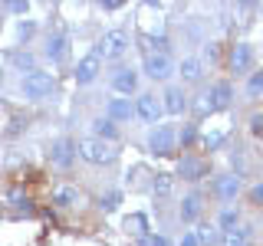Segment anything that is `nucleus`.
<instances>
[{"label":"nucleus","mask_w":263,"mask_h":246,"mask_svg":"<svg viewBox=\"0 0 263 246\" xmlns=\"http://www.w3.org/2000/svg\"><path fill=\"white\" fill-rule=\"evenodd\" d=\"M214 194H217L220 200H234V197L240 194V177H237V174L217 177V184H214Z\"/></svg>","instance_id":"nucleus-12"},{"label":"nucleus","mask_w":263,"mask_h":246,"mask_svg":"<svg viewBox=\"0 0 263 246\" xmlns=\"http://www.w3.org/2000/svg\"><path fill=\"white\" fill-rule=\"evenodd\" d=\"M194 236H197V243H204V246H211V243H214V230H211V227H197V233H194Z\"/></svg>","instance_id":"nucleus-28"},{"label":"nucleus","mask_w":263,"mask_h":246,"mask_svg":"<svg viewBox=\"0 0 263 246\" xmlns=\"http://www.w3.org/2000/svg\"><path fill=\"white\" fill-rule=\"evenodd\" d=\"M119 200H122V194L119 191H109V194L102 197V210H115V207H119Z\"/></svg>","instance_id":"nucleus-24"},{"label":"nucleus","mask_w":263,"mask_h":246,"mask_svg":"<svg viewBox=\"0 0 263 246\" xmlns=\"http://www.w3.org/2000/svg\"><path fill=\"white\" fill-rule=\"evenodd\" d=\"M46 56L53 63H63L66 56H69V39L63 36V33H56V36H49L46 39Z\"/></svg>","instance_id":"nucleus-14"},{"label":"nucleus","mask_w":263,"mask_h":246,"mask_svg":"<svg viewBox=\"0 0 263 246\" xmlns=\"http://www.w3.org/2000/svg\"><path fill=\"white\" fill-rule=\"evenodd\" d=\"M125 227H128V230H132V233H135V236H138L142 243L148 240V236H145V217H142V213H135V217H128V220H125Z\"/></svg>","instance_id":"nucleus-22"},{"label":"nucleus","mask_w":263,"mask_h":246,"mask_svg":"<svg viewBox=\"0 0 263 246\" xmlns=\"http://www.w3.org/2000/svg\"><path fill=\"white\" fill-rule=\"evenodd\" d=\"M145 72L152 79H168L171 76V59H168V53H152V56H145Z\"/></svg>","instance_id":"nucleus-7"},{"label":"nucleus","mask_w":263,"mask_h":246,"mask_svg":"<svg viewBox=\"0 0 263 246\" xmlns=\"http://www.w3.org/2000/svg\"><path fill=\"white\" fill-rule=\"evenodd\" d=\"M247 92H250V95H260V92H263V72H253V76H250V86H247Z\"/></svg>","instance_id":"nucleus-26"},{"label":"nucleus","mask_w":263,"mask_h":246,"mask_svg":"<svg viewBox=\"0 0 263 246\" xmlns=\"http://www.w3.org/2000/svg\"><path fill=\"white\" fill-rule=\"evenodd\" d=\"M135 115L142 121H158V115H161V102L155 98L152 92H145V95H138V102H135Z\"/></svg>","instance_id":"nucleus-8"},{"label":"nucleus","mask_w":263,"mask_h":246,"mask_svg":"<svg viewBox=\"0 0 263 246\" xmlns=\"http://www.w3.org/2000/svg\"><path fill=\"white\" fill-rule=\"evenodd\" d=\"M253 66V49L247 43H237L234 49H230V69L234 72H247Z\"/></svg>","instance_id":"nucleus-10"},{"label":"nucleus","mask_w":263,"mask_h":246,"mask_svg":"<svg viewBox=\"0 0 263 246\" xmlns=\"http://www.w3.org/2000/svg\"><path fill=\"white\" fill-rule=\"evenodd\" d=\"M181 76H184V82H197L201 79V63L197 59H181Z\"/></svg>","instance_id":"nucleus-21"},{"label":"nucleus","mask_w":263,"mask_h":246,"mask_svg":"<svg viewBox=\"0 0 263 246\" xmlns=\"http://www.w3.org/2000/svg\"><path fill=\"white\" fill-rule=\"evenodd\" d=\"M220 227H224V233L234 230L237 227V210H224V213H220Z\"/></svg>","instance_id":"nucleus-25"},{"label":"nucleus","mask_w":263,"mask_h":246,"mask_svg":"<svg viewBox=\"0 0 263 246\" xmlns=\"http://www.w3.org/2000/svg\"><path fill=\"white\" fill-rule=\"evenodd\" d=\"M220 141H224V131H214V135L204 138V148H208V151H214V148H220Z\"/></svg>","instance_id":"nucleus-29"},{"label":"nucleus","mask_w":263,"mask_h":246,"mask_svg":"<svg viewBox=\"0 0 263 246\" xmlns=\"http://www.w3.org/2000/svg\"><path fill=\"white\" fill-rule=\"evenodd\" d=\"M220 246H250V230L247 227H234L224 233V240H220Z\"/></svg>","instance_id":"nucleus-18"},{"label":"nucleus","mask_w":263,"mask_h":246,"mask_svg":"<svg viewBox=\"0 0 263 246\" xmlns=\"http://www.w3.org/2000/svg\"><path fill=\"white\" fill-rule=\"evenodd\" d=\"M155 194H158V197L171 194V174H158V177H155Z\"/></svg>","instance_id":"nucleus-23"},{"label":"nucleus","mask_w":263,"mask_h":246,"mask_svg":"<svg viewBox=\"0 0 263 246\" xmlns=\"http://www.w3.org/2000/svg\"><path fill=\"white\" fill-rule=\"evenodd\" d=\"M76 154L89 164H112L115 161V148L109 141H99V138H82L76 145Z\"/></svg>","instance_id":"nucleus-1"},{"label":"nucleus","mask_w":263,"mask_h":246,"mask_svg":"<svg viewBox=\"0 0 263 246\" xmlns=\"http://www.w3.org/2000/svg\"><path fill=\"white\" fill-rule=\"evenodd\" d=\"M175 145H178V135L171 125H158L148 135V148H152L155 158H168V154H175Z\"/></svg>","instance_id":"nucleus-3"},{"label":"nucleus","mask_w":263,"mask_h":246,"mask_svg":"<svg viewBox=\"0 0 263 246\" xmlns=\"http://www.w3.org/2000/svg\"><path fill=\"white\" fill-rule=\"evenodd\" d=\"M208 98H211V109L214 112H217V109H227V105L234 102V86H230V82H217V86H211Z\"/></svg>","instance_id":"nucleus-9"},{"label":"nucleus","mask_w":263,"mask_h":246,"mask_svg":"<svg viewBox=\"0 0 263 246\" xmlns=\"http://www.w3.org/2000/svg\"><path fill=\"white\" fill-rule=\"evenodd\" d=\"M204 171H208V164H204L201 158H187V154H184V158L178 161V174L184 180H201Z\"/></svg>","instance_id":"nucleus-11"},{"label":"nucleus","mask_w":263,"mask_h":246,"mask_svg":"<svg viewBox=\"0 0 263 246\" xmlns=\"http://www.w3.org/2000/svg\"><path fill=\"white\" fill-rule=\"evenodd\" d=\"M13 63L20 66V69H27V72H33V56H30V53H13Z\"/></svg>","instance_id":"nucleus-27"},{"label":"nucleus","mask_w":263,"mask_h":246,"mask_svg":"<svg viewBox=\"0 0 263 246\" xmlns=\"http://www.w3.org/2000/svg\"><path fill=\"white\" fill-rule=\"evenodd\" d=\"M0 86H4V72H0Z\"/></svg>","instance_id":"nucleus-38"},{"label":"nucleus","mask_w":263,"mask_h":246,"mask_svg":"<svg viewBox=\"0 0 263 246\" xmlns=\"http://www.w3.org/2000/svg\"><path fill=\"white\" fill-rule=\"evenodd\" d=\"M53 89H56V79L49 76V72L33 69V72L23 76V92H27V98H46Z\"/></svg>","instance_id":"nucleus-4"},{"label":"nucleus","mask_w":263,"mask_h":246,"mask_svg":"<svg viewBox=\"0 0 263 246\" xmlns=\"http://www.w3.org/2000/svg\"><path fill=\"white\" fill-rule=\"evenodd\" d=\"M72 158H76V141H69V138H60V141L53 145V151H49V161H53L56 168H69Z\"/></svg>","instance_id":"nucleus-6"},{"label":"nucleus","mask_w":263,"mask_h":246,"mask_svg":"<svg viewBox=\"0 0 263 246\" xmlns=\"http://www.w3.org/2000/svg\"><path fill=\"white\" fill-rule=\"evenodd\" d=\"M33 33H36V23H33V20H23L20 23V39H30Z\"/></svg>","instance_id":"nucleus-31"},{"label":"nucleus","mask_w":263,"mask_h":246,"mask_svg":"<svg viewBox=\"0 0 263 246\" xmlns=\"http://www.w3.org/2000/svg\"><path fill=\"white\" fill-rule=\"evenodd\" d=\"M184 109H187V95H184V89L171 86L168 92H164V112H171V115H181Z\"/></svg>","instance_id":"nucleus-15"},{"label":"nucleus","mask_w":263,"mask_h":246,"mask_svg":"<svg viewBox=\"0 0 263 246\" xmlns=\"http://www.w3.org/2000/svg\"><path fill=\"white\" fill-rule=\"evenodd\" d=\"M7 10H13V13H27L30 7H27V4H20V0H16V4H7Z\"/></svg>","instance_id":"nucleus-35"},{"label":"nucleus","mask_w":263,"mask_h":246,"mask_svg":"<svg viewBox=\"0 0 263 246\" xmlns=\"http://www.w3.org/2000/svg\"><path fill=\"white\" fill-rule=\"evenodd\" d=\"M250 200H253V203H263V184H257V187L250 191Z\"/></svg>","instance_id":"nucleus-33"},{"label":"nucleus","mask_w":263,"mask_h":246,"mask_svg":"<svg viewBox=\"0 0 263 246\" xmlns=\"http://www.w3.org/2000/svg\"><path fill=\"white\" fill-rule=\"evenodd\" d=\"M145 243H148V246H171L168 240H164V236H148Z\"/></svg>","instance_id":"nucleus-34"},{"label":"nucleus","mask_w":263,"mask_h":246,"mask_svg":"<svg viewBox=\"0 0 263 246\" xmlns=\"http://www.w3.org/2000/svg\"><path fill=\"white\" fill-rule=\"evenodd\" d=\"M132 112H135V109H132L128 98H112V102H109V118L112 121H125V118H132Z\"/></svg>","instance_id":"nucleus-17"},{"label":"nucleus","mask_w":263,"mask_h":246,"mask_svg":"<svg viewBox=\"0 0 263 246\" xmlns=\"http://www.w3.org/2000/svg\"><path fill=\"white\" fill-rule=\"evenodd\" d=\"M128 43H132V39H128L125 30H112V33H105V36L99 39L96 53H99V59H119V56H125Z\"/></svg>","instance_id":"nucleus-2"},{"label":"nucleus","mask_w":263,"mask_h":246,"mask_svg":"<svg viewBox=\"0 0 263 246\" xmlns=\"http://www.w3.org/2000/svg\"><path fill=\"white\" fill-rule=\"evenodd\" d=\"M197 213H201V194H187L184 203H181V220H184V223H194Z\"/></svg>","instance_id":"nucleus-16"},{"label":"nucleus","mask_w":263,"mask_h":246,"mask_svg":"<svg viewBox=\"0 0 263 246\" xmlns=\"http://www.w3.org/2000/svg\"><path fill=\"white\" fill-rule=\"evenodd\" d=\"M250 131H253V135H263V112L250 115Z\"/></svg>","instance_id":"nucleus-32"},{"label":"nucleus","mask_w":263,"mask_h":246,"mask_svg":"<svg viewBox=\"0 0 263 246\" xmlns=\"http://www.w3.org/2000/svg\"><path fill=\"white\" fill-rule=\"evenodd\" d=\"M119 7H122V0H105L102 10H119Z\"/></svg>","instance_id":"nucleus-37"},{"label":"nucleus","mask_w":263,"mask_h":246,"mask_svg":"<svg viewBox=\"0 0 263 246\" xmlns=\"http://www.w3.org/2000/svg\"><path fill=\"white\" fill-rule=\"evenodd\" d=\"M92 128H96L99 141H115V138H119V128H115V121H112V118H96V121H92Z\"/></svg>","instance_id":"nucleus-20"},{"label":"nucleus","mask_w":263,"mask_h":246,"mask_svg":"<svg viewBox=\"0 0 263 246\" xmlns=\"http://www.w3.org/2000/svg\"><path fill=\"white\" fill-rule=\"evenodd\" d=\"M112 89H115V92H122V95H132L138 89V76L132 69H119L112 76Z\"/></svg>","instance_id":"nucleus-13"},{"label":"nucleus","mask_w":263,"mask_h":246,"mask_svg":"<svg viewBox=\"0 0 263 246\" xmlns=\"http://www.w3.org/2000/svg\"><path fill=\"white\" fill-rule=\"evenodd\" d=\"M99 69H102V59H99V53L92 49L89 56H82V59H79V66H76V82H79V86H89V82L99 76Z\"/></svg>","instance_id":"nucleus-5"},{"label":"nucleus","mask_w":263,"mask_h":246,"mask_svg":"<svg viewBox=\"0 0 263 246\" xmlns=\"http://www.w3.org/2000/svg\"><path fill=\"white\" fill-rule=\"evenodd\" d=\"M194 135H197V128H194V125H184V131H181V135H178V138H181V145H184V148H187V145H191V141H194Z\"/></svg>","instance_id":"nucleus-30"},{"label":"nucleus","mask_w":263,"mask_h":246,"mask_svg":"<svg viewBox=\"0 0 263 246\" xmlns=\"http://www.w3.org/2000/svg\"><path fill=\"white\" fill-rule=\"evenodd\" d=\"M181 246H201V243H197V236H194V233H184V240H181Z\"/></svg>","instance_id":"nucleus-36"},{"label":"nucleus","mask_w":263,"mask_h":246,"mask_svg":"<svg viewBox=\"0 0 263 246\" xmlns=\"http://www.w3.org/2000/svg\"><path fill=\"white\" fill-rule=\"evenodd\" d=\"M53 203H56V207H76V203H79V191H76V187H56V191H53Z\"/></svg>","instance_id":"nucleus-19"}]
</instances>
